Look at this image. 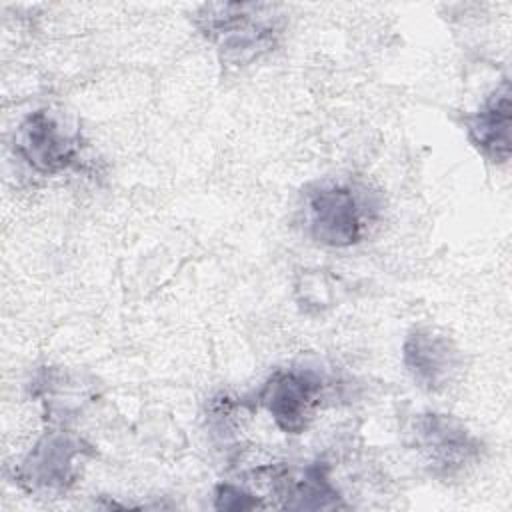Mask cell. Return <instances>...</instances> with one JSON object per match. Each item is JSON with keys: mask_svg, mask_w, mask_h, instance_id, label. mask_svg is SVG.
<instances>
[{"mask_svg": "<svg viewBox=\"0 0 512 512\" xmlns=\"http://www.w3.org/2000/svg\"><path fill=\"white\" fill-rule=\"evenodd\" d=\"M208 40L230 62H246L274 44L276 18L268 4H204L196 16Z\"/></svg>", "mask_w": 512, "mask_h": 512, "instance_id": "obj_1", "label": "cell"}, {"mask_svg": "<svg viewBox=\"0 0 512 512\" xmlns=\"http://www.w3.org/2000/svg\"><path fill=\"white\" fill-rule=\"evenodd\" d=\"M94 454L92 446L66 430H46L16 468L18 484L30 494L66 492L78 474L76 460Z\"/></svg>", "mask_w": 512, "mask_h": 512, "instance_id": "obj_2", "label": "cell"}, {"mask_svg": "<svg viewBox=\"0 0 512 512\" xmlns=\"http://www.w3.org/2000/svg\"><path fill=\"white\" fill-rule=\"evenodd\" d=\"M410 440L432 474L450 478L480 456V440L448 414L424 412L410 424Z\"/></svg>", "mask_w": 512, "mask_h": 512, "instance_id": "obj_3", "label": "cell"}, {"mask_svg": "<svg viewBox=\"0 0 512 512\" xmlns=\"http://www.w3.org/2000/svg\"><path fill=\"white\" fill-rule=\"evenodd\" d=\"M306 222L310 236L330 248H348L360 242L364 212L350 186L322 182L306 194Z\"/></svg>", "mask_w": 512, "mask_h": 512, "instance_id": "obj_4", "label": "cell"}, {"mask_svg": "<svg viewBox=\"0 0 512 512\" xmlns=\"http://www.w3.org/2000/svg\"><path fill=\"white\" fill-rule=\"evenodd\" d=\"M322 388V378L312 370H276L262 386L258 400L282 432L300 434L320 404Z\"/></svg>", "mask_w": 512, "mask_h": 512, "instance_id": "obj_5", "label": "cell"}, {"mask_svg": "<svg viewBox=\"0 0 512 512\" xmlns=\"http://www.w3.org/2000/svg\"><path fill=\"white\" fill-rule=\"evenodd\" d=\"M14 152L38 174H56L74 164L78 138L46 110L28 114L14 136Z\"/></svg>", "mask_w": 512, "mask_h": 512, "instance_id": "obj_6", "label": "cell"}, {"mask_svg": "<svg viewBox=\"0 0 512 512\" xmlns=\"http://www.w3.org/2000/svg\"><path fill=\"white\" fill-rule=\"evenodd\" d=\"M402 360L412 380L430 392L448 388L462 368V354L456 344L430 328H416L408 334Z\"/></svg>", "mask_w": 512, "mask_h": 512, "instance_id": "obj_7", "label": "cell"}, {"mask_svg": "<svg viewBox=\"0 0 512 512\" xmlns=\"http://www.w3.org/2000/svg\"><path fill=\"white\" fill-rule=\"evenodd\" d=\"M470 144L490 162H506L510 158V84L504 80L484 104L464 118Z\"/></svg>", "mask_w": 512, "mask_h": 512, "instance_id": "obj_8", "label": "cell"}, {"mask_svg": "<svg viewBox=\"0 0 512 512\" xmlns=\"http://www.w3.org/2000/svg\"><path fill=\"white\" fill-rule=\"evenodd\" d=\"M284 488L282 496L284 508L294 510H326V508H338L342 502L338 500V492L328 480L326 466L314 464L308 466L300 478H282Z\"/></svg>", "mask_w": 512, "mask_h": 512, "instance_id": "obj_9", "label": "cell"}, {"mask_svg": "<svg viewBox=\"0 0 512 512\" xmlns=\"http://www.w3.org/2000/svg\"><path fill=\"white\" fill-rule=\"evenodd\" d=\"M214 506L218 510H250L264 504L256 496L234 484H218L214 494Z\"/></svg>", "mask_w": 512, "mask_h": 512, "instance_id": "obj_10", "label": "cell"}]
</instances>
